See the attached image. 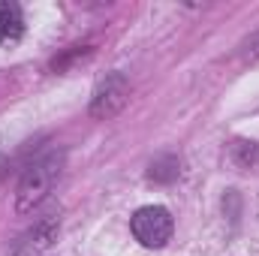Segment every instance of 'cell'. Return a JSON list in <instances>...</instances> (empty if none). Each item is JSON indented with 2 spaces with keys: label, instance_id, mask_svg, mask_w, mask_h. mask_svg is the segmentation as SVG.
I'll return each mask as SVG.
<instances>
[{
  "label": "cell",
  "instance_id": "6da1fadb",
  "mask_svg": "<svg viewBox=\"0 0 259 256\" xmlns=\"http://www.w3.org/2000/svg\"><path fill=\"white\" fill-rule=\"evenodd\" d=\"M64 160H66L64 151H49V154L36 157V160L24 169V175H21V181H18V193H15V208H18V214L33 211V208L52 193L58 175H61V169H64Z\"/></svg>",
  "mask_w": 259,
  "mask_h": 256
},
{
  "label": "cell",
  "instance_id": "7a4b0ae2",
  "mask_svg": "<svg viewBox=\"0 0 259 256\" xmlns=\"http://www.w3.org/2000/svg\"><path fill=\"white\" fill-rule=\"evenodd\" d=\"M172 214L160 205H148L133 214V235L145 247H163L172 238Z\"/></svg>",
  "mask_w": 259,
  "mask_h": 256
},
{
  "label": "cell",
  "instance_id": "3957f363",
  "mask_svg": "<svg viewBox=\"0 0 259 256\" xmlns=\"http://www.w3.org/2000/svg\"><path fill=\"white\" fill-rule=\"evenodd\" d=\"M127 97H130L127 78H124L121 72H109V75L97 84V91H94V97H91V115H94L97 121H109V118H115V115L124 109Z\"/></svg>",
  "mask_w": 259,
  "mask_h": 256
},
{
  "label": "cell",
  "instance_id": "277c9868",
  "mask_svg": "<svg viewBox=\"0 0 259 256\" xmlns=\"http://www.w3.org/2000/svg\"><path fill=\"white\" fill-rule=\"evenodd\" d=\"M58 232H61V217L52 211V214H46V217H39L18 241H15V247H12V256H39L42 250H49L52 247V241L58 238Z\"/></svg>",
  "mask_w": 259,
  "mask_h": 256
},
{
  "label": "cell",
  "instance_id": "5b68a950",
  "mask_svg": "<svg viewBox=\"0 0 259 256\" xmlns=\"http://www.w3.org/2000/svg\"><path fill=\"white\" fill-rule=\"evenodd\" d=\"M24 33V12L18 3L0 0V42H15Z\"/></svg>",
  "mask_w": 259,
  "mask_h": 256
},
{
  "label": "cell",
  "instance_id": "8992f818",
  "mask_svg": "<svg viewBox=\"0 0 259 256\" xmlns=\"http://www.w3.org/2000/svg\"><path fill=\"white\" fill-rule=\"evenodd\" d=\"M178 172H181V163H178V157H172V154H166V157H160V160H154L151 163V181H157V184H169V181H175L178 178Z\"/></svg>",
  "mask_w": 259,
  "mask_h": 256
},
{
  "label": "cell",
  "instance_id": "52a82bcc",
  "mask_svg": "<svg viewBox=\"0 0 259 256\" xmlns=\"http://www.w3.org/2000/svg\"><path fill=\"white\" fill-rule=\"evenodd\" d=\"M232 160H235L241 169H247V166L259 163V145L256 142H235V148H232Z\"/></svg>",
  "mask_w": 259,
  "mask_h": 256
},
{
  "label": "cell",
  "instance_id": "ba28073f",
  "mask_svg": "<svg viewBox=\"0 0 259 256\" xmlns=\"http://www.w3.org/2000/svg\"><path fill=\"white\" fill-rule=\"evenodd\" d=\"M244 61H259V33H253L247 42H244Z\"/></svg>",
  "mask_w": 259,
  "mask_h": 256
}]
</instances>
